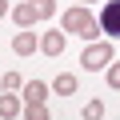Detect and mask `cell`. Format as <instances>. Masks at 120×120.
<instances>
[{
	"instance_id": "obj_10",
	"label": "cell",
	"mask_w": 120,
	"mask_h": 120,
	"mask_svg": "<svg viewBox=\"0 0 120 120\" xmlns=\"http://www.w3.org/2000/svg\"><path fill=\"white\" fill-rule=\"evenodd\" d=\"M80 116H84V120H100V116H104V104H100L96 96H88V104H84V112H80Z\"/></svg>"
},
{
	"instance_id": "obj_13",
	"label": "cell",
	"mask_w": 120,
	"mask_h": 120,
	"mask_svg": "<svg viewBox=\"0 0 120 120\" xmlns=\"http://www.w3.org/2000/svg\"><path fill=\"white\" fill-rule=\"evenodd\" d=\"M0 84H4V92H20V72H4V76H0Z\"/></svg>"
},
{
	"instance_id": "obj_2",
	"label": "cell",
	"mask_w": 120,
	"mask_h": 120,
	"mask_svg": "<svg viewBox=\"0 0 120 120\" xmlns=\"http://www.w3.org/2000/svg\"><path fill=\"white\" fill-rule=\"evenodd\" d=\"M80 64H84L88 72H100V68H108V64H112V44H108V40H92V44H84V52H80Z\"/></svg>"
},
{
	"instance_id": "obj_9",
	"label": "cell",
	"mask_w": 120,
	"mask_h": 120,
	"mask_svg": "<svg viewBox=\"0 0 120 120\" xmlns=\"http://www.w3.org/2000/svg\"><path fill=\"white\" fill-rule=\"evenodd\" d=\"M52 88H56V92H60V96H72V92H76V76H72V72H60V76H56V84H52Z\"/></svg>"
},
{
	"instance_id": "obj_8",
	"label": "cell",
	"mask_w": 120,
	"mask_h": 120,
	"mask_svg": "<svg viewBox=\"0 0 120 120\" xmlns=\"http://www.w3.org/2000/svg\"><path fill=\"white\" fill-rule=\"evenodd\" d=\"M24 112V104H20V96H0V116H4V120H12V116H20Z\"/></svg>"
},
{
	"instance_id": "obj_3",
	"label": "cell",
	"mask_w": 120,
	"mask_h": 120,
	"mask_svg": "<svg viewBox=\"0 0 120 120\" xmlns=\"http://www.w3.org/2000/svg\"><path fill=\"white\" fill-rule=\"evenodd\" d=\"M100 32L104 36H112V40H120V0H104V8H100Z\"/></svg>"
},
{
	"instance_id": "obj_7",
	"label": "cell",
	"mask_w": 120,
	"mask_h": 120,
	"mask_svg": "<svg viewBox=\"0 0 120 120\" xmlns=\"http://www.w3.org/2000/svg\"><path fill=\"white\" fill-rule=\"evenodd\" d=\"M44 96H48V84L44 80H28L24 84V104H44Z\"/></svg>"
},
{
	"instance_id": "obj_14",
	"label": "cell",
	"mask_w": 120,
	"mask_h": 120,
	"mask_svg": "<svg viewBox=\"0 0 120 120\" xmlns=\"http://www.w3.org/2000/svg\"><path fill=\"white\" fill-rule=\"evenodd\" d=\"M108 88H120V64H116V60L108 64Z\"/></svg>"
},
{
	"instance_id": "obj_6",
	"label": "cell",
	"mask_w": 120,
	"mask_h": 120,
	"mask_svg": "<svg viewBox=\"0 0 120 120\" xmlns=\"http://www.w3.org/2000/svg\"><path fill=\"white\" fill-rule=\"evenodd\" d=\"M12 20L20 24V28H28V24H36L40 16H36V8H32V0H20V4L12 8Z\"/></svg>"
},
{
	"instance_id": "obj_15",
	"label": "cell",
	"mask_w": 120,
	"mask_h": 120,
	"mask_svg": "<svg viewBox=\"0 0 120 120\" xmlns=\"http://www.w3.org/2000/svg\"><path fill=\"white\" fill-rule=\"evenodd\" d=\"M8 16V0H0V20H4Z\"/></svg>"
},
{
	"instance_id": "obj_4",
	"label": "cell",
	"mask_w": 120,
	"mask_h": 120,
	"mask_svg": "<svg viewBox=\"0 0 120 120\" xmlns=\"http://www.w3.org/2000/svg\"><path fill=\"white\" fill-rule=\"evenodd\" d=\"M64 44H68V32H44V36H40V52H44V56H60Z\"/></svg>"
},
{
	"instance_id": "obj_12",
	"label": "cell",
	"mask_w": 120,
	"mask_h": 120,
	"mask_svg": "<svg viewBox=\"0 0 120 120\" xmlns=\"http://www.w3.org/2000/svg\"><path fill=\"white\" fill-rule=\"evenodd\" d=\"M32 8H36V16H40V20H48V16L56 12V0H32Z\"/></svg>"
},
{
	"instance_id": "obj_16",
	"label": "cell",
	"mask_w": 120,
	"mask_h": 120,
	"mask_svg": "<svg viewBox=\"0 0 120 120\" xmlns=\"http://www.w3.org/2000/svg\"><path fill=\"white\" fill-rule=\"evenodd\" d=\"M80 4H92V0H80Z\"/></svg>"
},
{
	"instance_id": "obj_11",
	"label": "cell",
	"mask_w": 120,
	"mask_h": 120,
	"mask_svg": "<svg viewBox=\"0 0 120 120\" xmlns=\"http://www.w3.org/2000/svg\"><path fill=\"white\" fill-rule=\"evenodd\" d=\"M24 120H52L44 104H24Z\"/></svg>"
},
{
	"instance_id": "obj_5",
	"label": "cell",
	"mask_w": 120,
	"mask_h": 120,
	"mask_svg": "<svg viewBox=\"0 0 120 120\" xmlns=\"http://www.w3.org/2000/svg\"><path fill=\"white\" fill-rule=\"evenodd\" d=\"M36 48H40V40H36L28 28H20V32L12 36V52H16V56H32Z\"/></svg>"
},
{
	"instance_id": "obj_1",
	"label": "cell",
	"mask_w": 120,
	"mask_h": 120,
	"mask_svg": "<svg viewBox=\"0 0 120 120\" xmlns=\"http://www.w3.org/2000/svg\"><path fill=\"white\" fill-rule=\"evenodd\" d=\"M60 28H64L68 36H80V40H96L100 36V20L92 16V8H84V4H72L64 16H60Z\"/></svg>"
}]
</instances>
